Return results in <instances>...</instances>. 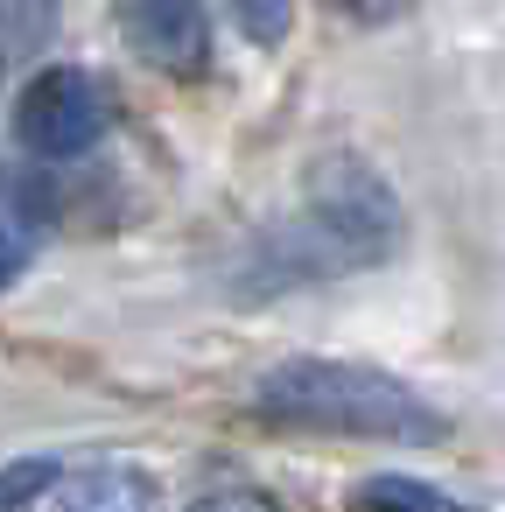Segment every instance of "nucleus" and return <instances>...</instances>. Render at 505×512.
Returning <instances> with one entry per match:
<instances>
[{
  "label": "nucleus",
  "mask_w": 505,
  "mask_h": 512,
  "mask_svg": "<svg viewBox=\"0 0 505 512\" xmlns=\"http://www.w3.org/2000/svg\"><path fill=\"white\" fill-rule=\"evenodd\" d=\"M0 505L141 512V505H162V484L127 456H22V463H0Z\"/></svg>",
  "instance_id": "3"
},
{
  "label": "nucleus",
  "mask_w": 505,
  "mask_h": 512,
  "mask_svg": "<svg viewBox=\"0 0 505 512\" xmlns=\"http://www.w3.org/2000/svg\"><path fill=\"white\" fill-rule=\"evenodd\" d=\"M358 498H365V505H428V512H442V505H449V491L414 484V477H372Z\"/></svg>",
  "instance_id": "8"
},
{
  "label": "nucleus",
  "mask_w": 505,
  "mask_h": 512,
  "mask_svg": "<svg viewBox=\"0 0 505 512\" xmlns=\"http://www.w3.org/2000/svg\"><path fill=\"white\" fill-rule=\"evenodd\" d=\"M29 253H36V239L22 225H0V288H15L29 274Z\"/></svg>",
  "instance_id": "9"
},
{
  "label": "nucleus",
  "mask_w": 505,
  "mask_h": 512,
  "mask_svg": "<svg viewBox=\"0 0 505 512\" xmlns=\"http://www.w3.org/2000/svg\"><path fill=\"white\" fill-rule=\"evenodd\" d=\"M400 246V204L393 190L358 162V155H337L316 169L309 183V204L295 225L267 232L239 281L274 295V288H295V281H330V274H351V267H379L386 253Z\"/></svg>",
  "instance_id": "1"
},
{
  "label": "nucleus",
  "mask_w": 505,
  "mask_h": 512,
  "mask_svg": "<svg viewBox=\"0 0 505 512\" xmlns=\"http://www.w3.org/2000/svg\"><path fill=\"white\" fill-rule=\"evenodd\" d=\"M127 50L162 78H197L211 64V22L197 0H106Z\"/></svg>",
  "instance_id": "5"
},
{
  "label": "nucleus",
  "mask_w": 505,
  "mask_h": 512,
  "mask_svg": "<svg viewBox=\"0 0 505 512\" xmlns=\"http://www.w3.org/2000/svg\"><path fill=\"white\" fill-rule=\"evenodd\" d=\"M106 120H113V99L85 64H50L15 99V141L43 162H71V155L99 148Z\"/></svg>",
  "instance_id": "4"
},
{
  "label": "nucleus",
  "mask_w": 505,
  "mask_h": 512,
  "mask_svg": "<svg viewBox=\"0 0 505 512\" xmlns=\"http://www.w3.org/2000/svg\"><path fill=\"white\" fill-rule=\"evenodd\" d=\"M330 8L344 15V22H365V29H379V22H400L414 0H330Z\"/></svg>",
  "instance_id": "10"
},
{
  "label": "nucleus",
  "mask_w": 505,
  "mask_h": 512,
  "mask_svg": "<svg viewBox=\"0 0 505 512\" xmlns=\"http://www.w3.org/2000/svg\"><path fill=\"white\" fill-rule=\"evenodd\" d=\"M253 407L288 428H323V435H365L393 449H428L449 435L442 407H428L407 379L344 365V358H281L253 379Z\"/></svg>",
  "instance_id": "2"
},
{
  "label": "nucleus",
  "mask_w": 505,
  "mask_h": 512,
  "mask_svg": "<svg viewBox=\"0 0 505 512\" xmlns=\"http://www.w3.org/2000/svg\"><path fill=\"white\" fill-rule=\"evenodd\" d=\"M232 22L253 36V43H281L288 36V15H295V0H225Z\"/></svg>",
  "instance_id": "7"
},
{
  "label": "nucleus",
  "mask_w": 505,
  "mask_h": 512,
  "mask_svg": "<svg viewBox=\"0 0 505 512\" xmlns=\"http://www.w3.org/2000/svg\"><path fill=\"white\" fill-rule=\"evenodd\" d=\"M50 15H57V0H0V50H29V43H43Z\"/></svg>",
  "instance_id": "6"
}]
</instances>
